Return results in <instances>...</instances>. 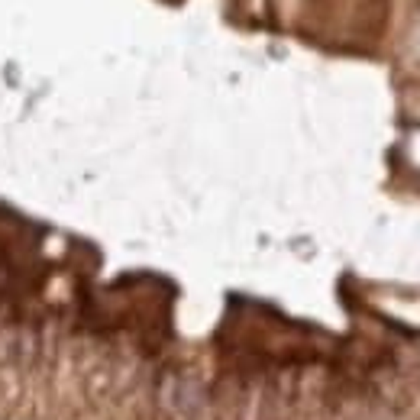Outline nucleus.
Here are the masks:
<instances>
[{
    "label": "nucleus",
    "mask_w": 420,
    "mask_h": 420,
    "mask_svg": "<svg viewBox=\"0 0 420 420\" xmlns=\"http://www.w3.org/2000/svg\"><path fill=\"white\" fill-rule=\"evenodd\" d=\"M207 404V388L197 375H171L168 378V408L178 417H197Z\"/></svg>",
    "instance_id": "1"
}]
</instances>
